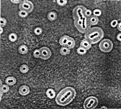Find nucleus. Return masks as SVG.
Here are the masks:
<instances>
[{
  "instance_id": "obj_1",
  "label": "nucleus",
  "mask_w": 121,
  "mask_h": 109,
  "mask_svg": "<svg viewBox=\"0 0 121 109\" xmlns=\"http://www.w3.org/2000/svg\"><path fill=\"white\" fill-rule=\"evenodd\" d=\"M76 96V91L72 86H66L59 91L56 96V102L61 106H66L72 103Z\"/></svg>"
},
{
  "instance_id": "obj_2",
  "label": "nucleus",
  "mask_w": 121,
  "mask_h": 109,
  "mask_svg": "<svg viewBox=\"0 0 121 109\" xmlns=\"http://www.w3.org/2000/svg\"><path fill=\"white\" fill-rule=\"evenodd\" d=\"M104 36V32L100 27H91L85 33V39L91 45L96 44L101 41Z\"/></svg>"
},
{
  "instance_id": "obj_3",
  "label": "nucleus",
  "mask_w": 121,
  "mask_h": 109,
  "mask_svg": "<svg viewBox=\"0 0 121 109\" xmlns=\"http://www.w3.org/2000/svg\"><path fill=\"white\" fill-rule=\"evenodd\" d=\"M87 8L83 5H78L73 10V17L74 18V25L79 30L83 24V20L85 17V12Z\"/></svg>"
},
{
  "instance_id": "obj_4",
  "label": "nucleus",
  "mask_w": 121,
  "mask_h": 109,
  "mask_svg": "<svg viewBox=\"0 0 121 109\" xmlns=\"http://www.w3.org/2000/svg\"><path fill=\"white\" fill-rule=\"evenodd\" d=\"M99 103V100L95 96H90L85 100L83 108L85 109H93L96 108Z\"/></svg>"
},
{
  "instance_id": "obj_5",
  "label": "nucleus",
  "mask_w": 121,
  "mask_h": 109,
  "mask_svg": "<svg viewBox=\"0 0 121 109\" xmlns=\"http://www.w3.org/2000/svg\"><path fill=\"white\" fill-rule=\"evenodd\" d=\"M99 47L102 52L108 53L112 51L113 47V42L110 39H105L100 41L99 45Z\"/></svg>"
},
{
  "instance_id": "obj_6",
  "label": "nucleus",
  "mask_w": 121,
  "mask_h": 109,
  "mask_svg": "<svg viewBox=\"0 0 121 109\" xmlns=\"http://www.w3.org/2000/svg\"><path fill=\"white\" fill-rule=\"evenodd\" d=\"M19 8L21 11H24L28 14L31 13L34 9V4L33 2L28 0H24L20 3Z\"/></svg>"
},
{
  "instance_id": "obj_7",
  "label": "nucleus",
  "mask_w": 121,
  "mask_h": 109,
  "mask_svg": "<svg viewBox=\"0 0 121 109\" xmlns=\"http://www.w3.org/2000/svg\"><path fill=\"white\" fill-rule=\"evenodd\" d=\"M40 57L43 60H47L48 59L52 56V51L48 47L44 46L40 49Z\"/></svg>"
},
{
  "instance_id": "obj_8",
  "label": "nucleus",
  "mask_w": 121,
  "mask_h": 109,
  "mask_svg": "<svg viewBox=\"0 0 121 109\" xmlns=\"http://www.w3.org/2000/svg\"><path fill=\"white\" fill-rule=\"evenodd\" d=\"M91 24H90L89 17L85 16L83 20V24L79 30V32L81 33H85L90 28H91Z\"/></svg>"
},
{
  "instance_id": "obj_9",
  "label": "nucleus",
  "mask_w": 121,
  "mask_h": 109,
  "mask_svg": "<svg viewBox=\"0 0 121 109\" xmlns=\"http://www.w3.org/2000/svg\"><path fill=\"white\" fill-rule=\"evenodd\" d=\"M18 92L20 95L25 96V95H28V94L30 93V88L28 87L27 85H23L19 88Z\"/></svg>"
},
{
  "instance_id": "obj_10",
  "label": "nucleus",
  "mask_w": 121,
  "mask_h": 109,
  "mask_svg": "<svg viewBox=\"0 0 121 109\" xmlns=\"http://www.w3.org/2000/svg\"><path fill=\"white\" fill-rule=\"evenodd\" d=\"M5 83L9 86H13V85H15L17 82L16 78L13 76H10V77H7L5 79Z\"/></svg>"
},
{
  "instance_id": "obj_11",
  "label": "nucleus",
  "mask_w": 121,
  "mask_h": 109,
  "mask_svg": "<svg viewBox=\"0 0 121 109\" xmlns=\"http://www.w3.org/2000/svg\"><path fill=\"white\" fill-rule=\"evenodd\" d=\"M70 39V37L69 36L65 35L63 36L62 37H61V38L60 39V40H59V43H60V45L63 46H66L67 45V42H68L69 40Z\"/></svg>"
},
{
  "instance_id": "obj_12",
  "label": "nucleus",
  "mask_w": 121,
  "mask_h": 109,
  "mask_svg": "<svg viewBox=\"0 0 121 109\" xmlns=\"http://www.w3.org/2000/svg\"><path fill=\"white\" fill-rule=\"evenodd\" d=\"M89 20L91 26H95V25L98 24V23L99 21V17L95 16L93 15H91L90 17H89Z\"/></svg>"
},
{
  "instance_id": "obj_13",
  "label": "nucleus",
  "mask_w": 121,
  "mask_h": 109,
  "mask_svg": "<svg viewBox=\"0 0 121 109\" xmlns=\"http://www.w3.org/2000/svg\"><path fill=\"white\" fill-rule=\"evenodd\" d=\"M46 95H47V97L50 99H53V98H55L56 95V92L52 88H48L46 91Z\"/></svg>"
},
{
  "instance_id": "obj_14",
  "label": "nucleus",
  "mask_w": 121,
  "mask_h": 109,
  "mask_svg": "<svg viewBox=\"0 0 121 109\" xmlns=\"http://www.w3.org/2000/svg\"><path fill=\"white\" fill-rule=\"evenodd\" d=\"M80 46L83 47V48H85V49H86L87 50H89V49L91 48V47H92V45H91L89 41H87L86 40L83 39V40H82L81 42H80Z\"/></svg>"
},
{
  "instance_id": "obj_15",
  "label": "nucleus",
  "mask_w": 121,
  "mask_h": 109,
  "mask_svg": "<svg viewBox=\"0 0 121 109\" xmlns=\"http://www.w3.org/2000/svg\"><path fill=\"white\" fill-rule=\"evenodd\" d=\"M18 53L21 54H26L28 53V47L26 45H20L18 47Z\"/></svg>"
},
{
  "instance_id": "obj_16",
  "label": "nucleus",
  "mask_w": 121,
  "mask_h": 109,
  "mask_svg": "<svg viewBox=\"0 0 121 109\" xmlns=\"http://www.w3.org/2000/svg\"><path fill=\"white\" fill-rule=\"evenodd\" d=\"M57 18V14L54 11H50L47 14V18L50 21H54L56 20Z\"/></svg>"
},
{
  "instance_id": "obj_17",
  "label": "nucleus",
  "mask_w": 121,
  "mask_h": 109,
  "mask_svg": "<svg viewBox=\"0 0 121 109\" xmlns=\"http://www.w3.org/2000/svg\"><path fill=\"white\" fill-rule=\"evenodd\" d=\"M75 40H74V39H73V38L72 37H70V39L69 40L68 42H67V45H66V47H68L69 49H73L74 48V47L75 46Z\"/></svg>"
},
{
  "instance_id": "obj_18",
  "label": "nucleus",
  "mask_w": 121,
  "mask_h": 109,
  "mask_svg": "<svg viewBox=\"0 0 121 109\" xmlns=\"http://www.w3.org/2000/svg\"><path fill=\"white\" fill-rule=\"evenodd\" d=\"M70 52V49L66 47V46H63L62 47H61L60 50V53H61V54L63 56L69 54Z\"/></svg>"
},
{
  "instance_id": "obj_19",
  "label": "nucleus",
  "mask_w": 121,
  "mask_h": 109,
  "mask_svg": "<svg viewBox=\"0 0 121 109\" xmlns=\"http://www.w3.org/2000/svg\"><path fill=\"white\" fill-rule=\"evenodd\" d=\"M0 90H1V91H2L3 93L8 92L9 90V85H8L7 84H2V82H1V88H0Z\"/></svg>"
},
{
  "instance_id": "obj_20",
  "label": "nucleus",
  "mask_w": 121,
  "mask_h": 109,
  "mask_svg": "<svg viewBox=\"0 0 121 109\" xmlns=\"http://www.w3.org/2000/svg\"><path fill=\"white\" fill-rule=\"evenodd\" d=\"M17 35L14 33H11L9 34L8 36V39L11 42H15L17 40Z\"/></svg>"
},
{
  "instance_id": "obj_21",
  "label": "nucleus",
  "mask_w": 121,
  "mask_h": 109,
  "mask_svg": "<svg viewBox=\"0 0 121 109\" xmlns=\"http://www.w3.org/2000/svg\"><path fill=\"white\" fill-rule=\"evenodd\" d=\"M20 71L21 73H26L28 72V71H29V68L26 64H23V65H22L20 67Z\"/></svg>"
},
{
  "instance_id": "obj_22",
  "label": "nucleus",
  "mask_w": 121,
  "mask_h": 109,
  "mask_svg": "<svg viewBox=\"0 0 121 109\" xmlns=\"http://www.w3.org/2000/svg\"><path fill=\"white\" fill-rule=\"evenodd\" d=\"M77 52H78V54H80V55H83V54H85L86 53L87 50L85 49L83 47L80 46V47H79V48H78V49H77Z\"/></svg>"
},
{
  "instance_id": "obj_23",
  "label": "nucleus",
  "mask_w": 121,
  "mask_h": 109,
  "mask_svg": "<svg viewBox=\"0 0 121 109\" xmlns=\"http://www.w3.org/2000/svg\"><path fill=\"white\" fill-rule=\"evenodd\" d=\"M34 33H35L36 35L39 36V35H41L43 33V29L41 28V27H36V28L34 29Z\"/></svg>"
},
{
  "instance_id": "obj_24",
  "label": "nucleus",
  "mask_w": 121,
  "mask_h": 109,
  "mask_svg": "<svg viewBox=\"0 0 121 109\" xmlns=\"http://www.w3.org/2000/svg\"><path fill=\"white\" fill-rule=\"evenodd\" d=\"M92 13L93 14V15H95V16H96V17H99L101 15L102 11H101V10L99 9H95L93 12H92Z\"/></svg>"
},
{
  "instance_id": "obj_25",
  "label": "nucleus",
  "mask_w": 121,
  "mask_h": 109,
  "mask_svg": "<svg viewBox=\"0 0 121 109\" xmlns=\"http://www.w3.org/2000/svg\"><path fill=\"white\" fill-rule=\"evenodd\" d=\"M56 2L58 5H59L60 6H61V7L65 6L67 3V1H66V0H57Z\"/></svg>"
},
{
  "instance_id": "obj_26",
  "label": "nucleus",
  "mask_w": 121,
  "mask_h": 109,
  "mask_svg": "<svg viewBox=\"0 0 121 109\" xmlns=\"http://www.w3.org/2000/svg\"><path fill=\"white\" fill-rule=\"evenodd\" d=\"M7 20H6L5 18L4 17H1L0 18V25H1V27H4L7 24Z\"/></svg>"
},
{
  "instance_id": "obj_27",
  "label": "nucleus",
  "mask_w": 121,
  "mask_h": 109,
  "mask_svg": "<svg viewBox=\"0 0 121 109\" xmlns=\"http://www.w3.org/2000/svg\"><path fill=\"white\" fill-rule=\"evenodd\" d=\"M33 56H34L35 58H40V49H36L34 51V52H33Z\"/></svg>"
},
{
  "instance_id": "obj_28",
  "label": "nucleus",
  "mask_w": 121,
  "mask_h": 109,
  "mask_svg": "<svg viewBox=\"0 0 121 109\" xmlns=\"http://www.w3.org/2000/svg\"><path fill=\"white\" fill-rule=\"evenodd\" d=\"M28 13H26V12H25V11H24L20 10V11L18 12V15L22 18L26 17L28 16Z\"/></svg>"
},
{
  "instance_id": "obj_29",
  "label": "nucleus",
  "mask_w": 121,
  "mask_h": 109,
  "mask_svg": "<svg viewBox=\"0 0 121 109\" xmlns=\"http://www.w3.org/2000/svg\"><path fill=\"white\" fill-rule=\"evenodd\" d=\"M85 15L87 17H90L91 15H92V11L89 9H86L85 12Z\"/></svg>"
},
{
  "instance_id": "obj_30",
  "label": "nucleus",
  "mask_w": 121,
  "mask_h": 109,
  "mask_svg": "<svg viewBox=\"0 0 121 109\" xmlns=\"http://www.w3.org/2000/svg\"><path fill=\"white\" fill-rule=\"evenodd\" d=\"M118 20H113L111 22V27H113V28L117 27V26H118Z\"/></svg>"
},
{
  "instance_id": "obj_31",
  "label": "nucleus",
  "mask_w": 121,
  "mask_h": 109,
  "mask_svg": "<svg viewBox=\"0 0 121 109\" xmlns=\"http://www.w3.org/2000/svg\"><path fill=\"white\" fill-rule=\"evenodd\" d=\"M11 2H12L14 4H18V3H20L21 1H19V0H17V1H15V0H11Z\"/></svg>"
},
{
  "instance_id": "obj_32",
  "label": "nucleus",
  "mask_w": 121,
  "mask_h": 109,
  "mask_svg": "<svg viewBox=\"0 0 121 109\" xmlns=\"http://www.w3.org/2000/svg\"><path fill=\"white\" fill-rule=\"evenodd\" d=\"M117 28H118V30L119 31H121V23L119 22V23H118V26H117Z\"/></svg>"
},
{
  "instance_id": "obj_33",
  "label": "nucleus",
  "mask_w": 121,
  "mask_h": 109,
  "mask_svg": "<svg viewBox=\"0 0 121 109\" xmlns=\"http://www.w3.org/2000/svg\"><path fill=\"white\" fill-rule=\"evenodd\" d=\"M121 33H119L118 35L117 36V39H118L119 41H121Z\"/></svg>"
},
{
  "instance_id": "obj_34",
  "label": "nucleus",
  "mask_w": 121,
  "mask_h": 109,
  "mask_svg": "<svg viewBox=\"0 0 121 109\" xmlns=\"http://www.w3.org/2000/svg\"><path fill=\"white\" fill-rule=\"evenodd\" d=\"M0 29H1V32H0V33H1V34H2V33H3V28H2V27H0Z\"/></svg>"
},
{
  "instance_id": "obj_35",
  "label": "nucleus",
  "mask_w": 121,
  "mask_h": 109,
  "mask_svg": "<svg viewBox=\"0 0 121 109\" xmlns=\"http://www.w3.org/2000/svg\"><path fill=\"white\" fill-rule=\"evenodd\" d=\"M101 109H107L108 107H106V106H102V107H101Z\"/></svg>"
}]
</instances>
